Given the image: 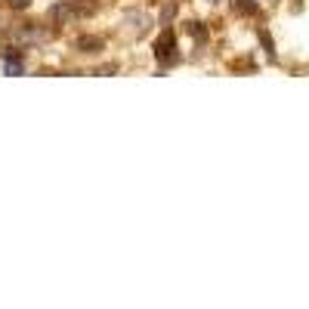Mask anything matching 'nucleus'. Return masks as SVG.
Segmentation results:
<instances>
[{"instance_id": "1", "label": "nucleus", "mask_w": 309, "mask_h": 309, "mask_svg": "<svg viewBox=\"0 0 309 309\" xmlns=\"http://www.w3.org/2000/svg\"><path fill=\"white\" fill-rule=\"evenodd\" d=\"M173 47H176V40H173V34H164V37L161 40H158L155 43V56H158V59H161V62H167V59H173Z\"/></svg>"}, {"instance_id": "2", "label": "nucleus", "mask_w": 309, "mask_h": 309, "mask_svg": "<svg viewBox=\"0 0 309 309\" xmlns=\"http://www.w3.org/2000/svg\"><path fill=\"white\" fill-rule=\"evenodd\" d=\"M77 50H81V53H99V50H102V40L84 34V37H77Z\"/></svg>"}, {"instance_id": "3", "label": "nucleus", "mask_w": 309, "mask_h": 309, "mask_svg": "<svg viewBox=\"0 0 309 309\" xmlns=\"http://www.w3.org/2000/svg\"><path fill=\"white\" fill-rule=\"evenodd\" d=\"M96 0H81V3H77L74 9H77V13H81V16H90V13H96Z\"/></svg>"}, {"instance_id": "4", "label": "nucleus", "mask_w": 309, "mask_h": 309, "mask_svg": "<svg viewBox=\"0 0 309 309\" xmlns=\"http://www.w3.org/2000/svg\"><path fill=\"white\" fill-rule=\"evenodd\" d=\"M235 9H238V13H257V3H254V0H235Z\"/></svg>"}, {"instance_id": "5", "label": "nucleus", "mask_w": 309, "mask_h": 309, "mask_svg": "<svg viewBox=\"0 0 309 309\" xmlns=\"http://www.w3.org/2000/svg\"><path fill=\"white\" fill-rule=\"evenodd\" d=\"M189 34H192V37H198V40L207 37V31L201 28V22H192V25H189Z\"/></svg>"}, {"instance_id": "6", "label": "nucleus", "mask_w": 309, "mask_h": 309, "mask_svg": "<svg viewBox=\"0 0 309 309\" xmlns=\"http://www.w3.org/2000/svg\"><path fill=\"white\" fill-rule=\"evenodd\" d=\"M65 16H68V6H56L53 9V22H62Z\"/></svg>"}, {"instance_id": "7", "label": "nucleus", "mask_w": 309, "mask_h": 309, "mask_svg": "<svg viewBox=\"0 0 309 309\" xmlns=\"http://www.w3.org/2000/svg\"><path fill=\"white\" fill-rule=\"evenodd\" d=\"M31 3V0H9V6H16V9H25Z\"/></svg>"}, {"instance_id": "8", "label": "nucleus", "mask_w": 309, "mask_h": 309, "mask_svg": "<svg viewBox=\"0 0 309 309\" xmlns=\"http://www.w3.org/2000/svg\"><path fill=\"white\" fill-rule=\"evenodd\" d=\"M260 40H263V47H266L272 53V40H269V34H260Z\"/></svg>"}]
</instances>
